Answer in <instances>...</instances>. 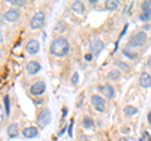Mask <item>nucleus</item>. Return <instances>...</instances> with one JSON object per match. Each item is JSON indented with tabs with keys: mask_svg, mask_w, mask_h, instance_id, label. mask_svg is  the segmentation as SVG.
I'll return each instance as SVG.
<instances>
[{
	"mask_svg": "<svg viewBox=\"0 0 151 141\" xmlns=\"http://www.w3.org/2000/svg\"><path fill=\"white\" fill-rule=\"evenodd\" d=\"M44 22H45V15H44V13H43V12H38V13H35L34 15L32 17L29 24H30L32 29L37 30V29H40V28L44 25Z\"/></svg>",
	"mask_w": 151,
	"mask_h": 141,
	"instance_id": "20e7f679",
	"label": "nucleus"
},
{
	"mask_svg": "<svg viewBox=\"0 0 151 141\" xmlns=\"http://www.w3.org/2000/svg\"><path fill=\"white\" fill-rule=\"evenodd\" d=\"M44 92H45V82L43 81H38L30 87V93L34 96H40Z\"/></svg>",
	"mask_w": 151,
	"mask_h": 141,
	"instance_id": "423d86ee",
	"label": "nucleus"
},
{
	"mask_svg": "<svg viewBox=\"0 0 151 141\" xmlns=\"http://www.w3.org/2000/svg\"><path fill=\"white\" fill-rule=\"evenodd\" d=\"M69 42L64 38V37H57L50 43L49 50L50 53L55 55V57H64L69 53Z\"/></svg>",
	"mask_w": 151,
	"mask_h": 141,
	"instance_id": "f257e3e1",
	"label": "nucleus"
},
{
	"mask_svg": "<svg viewBox=\"0 0 151 141\" xmlns=\"http://www.w3.org/2000/svg\"><path fill=\"white\" fill-rule=\"evenodd\" d=\"M115 65L116 67H119V68H121L122 70H126V72H129L130 70V65L127 63H125V62H122V60H116Z\"/></svg>",
	"mask_w": 151,
	"mask_h": 141,
	"instance_id": "4be33fe9",
	"label": "nucleus"
},
{
	"mask_svg": "<svg viewBox=\"0 0 151 141\" xmlns=\"http://www.w3.org/2000/svg\"><path fill=\"white\" fill-rule=\"evenodd\" d=\"M97 0H89V4H96Z\"/></svg>",
	"mask_w": 151,
	"mask_h": 141,
	"instance_id": "f704fd0d",
	"label": "nucleus"
},
{
	"mask_svg": "<svg viewBox=\"0 0 151 141\" xmlns=\"http://www.w3.org/2000/svg\"><path fill=\"white\" fill-rule=\"evenodd\" d=\"M84 59H86V60H92V54L91 53L86 54V55H84Z\"/></svg>",
	"mask_w": 151,
	"mask_h": 141,
	"instance_id": "7c9ffc66",
	"label": "nucleus"
},
{
	"mask_svg": "<svg viewBox=\"0 0 151 141\" xmlns=\"http://www.w3.org/2000/svg\"><path fill=\"white\" fill-rule=\"evenodd\" d=\"M139 18L141 22H149L151 18V8H147V9H145V10H142V13L140 14Z\"/></svg>",
	"mask_w": 151,
	"mask_h": 141,
	"instance_id": "f3484780",
	"label": "nucleus"
},
{
	"mask_svg": "<svg viewBox=\"0 0 151 141\" xmlns=\"http://www.w3.org/2000/svg\"><path fill=\"white\" fill-rule=\"evenodd\" d=\"M119 5H120V3L116 1V0H108V1H106V4H105L107 10H116V9L119 8Z\"/></svg>",
	"mask_w": 151,
	"mask_h": 141,
	"instance_id": "a211bd4d",
	"label": "nucleus"
},
{
	"mask_svg": "<svg viewBox=\"0 0 151 141\" xmlns=\"http://www.w3.org/2000/svg\"><path fill=\"white\" fill-rule=\"evenodd\" d=\"M103 42L101 40V39H93L92 42H91V44H89V52H91V54L92 53H94V54H98L103 49Z\"/></svg>",
	"mask_w": 151,
	"mask_h": 141,
	"instance_id": "6e6552de",
	"label": "nucleus"
},
{
	"mask_svg": "<svg viewBox=\"0 0 151 141\" xmlns=\"http://www.w3.org/2000/svg\"><path fill=\"white\" fill-rule=\"evenodd\" d=\"M139 141H142V139H140V140H139Z\"/></svg>",
	"mask_w": 151,
	"mask_h": 141,
	"instance_id": "e433bc0d",
	"label": "nucleus"
},
{
	"mask_svg": "<svg viewBox=\"0 0 151 141\" xmlns=\"http://www.w3.org/2000/svg\"><path fill=\"white\" fill-rule=\"evenodd\" d=\"M87 141H92V140H87Z\"/></svg>",
	"mask_w": 151,
	"mask_h": 141,
	"instance_id": "4c0bfd02",
	"label": "nucleus"
},
{
	"mask_svg": "<svg viewBox=\"0 0 151 141\" xmlns=\"http://www.w3.org/2000/svg\"><path fill=\"white\" fill-rule=\"evenodd\" d=\"M147 122H149V124L151 125V111H150L149 114H147Z\"/></svg>",
	"mask_w": 151,
	"mask_h": 141,
	"instance_id": "2f4dec72",
	"label": "nucleus"
},
{
	"mask_svg": "<svg viewBox=\"0 0 151 141\" xmlns=\"http://www.w3.org/2000/svg\"><path fill=\"white\" fill-rule=\"evenodd\" d=\"M23 136L25 139H33L38 136V129L34 127V126H29V127H25L23 130Z\"/></svg>",
	"mask_w": 151,
	"mask_h": 141,
	"instance_id": "ddd939ff",
	"label": "nucleus"
},
{
	"mask_svg": "<svg viewBox=\"0 0 151 141\" xmlns=\"http://www.w3.org/2000/svg\"><path fill=\"white\" fill-rule=\"evenodd\" d=\"M122 54H124L125 57L130 58V59H136V58H137V53H135V52H131L130 49H126V48L122 50Z\"/></svg>",
	"mask_w": 151,
	"mask_h": 141,
	"instance_id": "aec40b11",
	"label": "nucleus"
},
{
	"mask_svg": "<svg viewBox=\"0 0 151 141\" xmlns=\"http://www.w3.org/2000/svg\"><path fill=\"white\" fill-rule=\"evenodd\" d=\"M78 81H79V74H78V72H74L73 76H72V83L73 84H77Z\"/></svg>",
	"mask_w": 151,
	"mask_h": 141,
	"instance_id": "393cba45",
	"label": "nucleus"
},
{
	"mask_svg": "<svg viewBox=\"0 0 151 141\" xmlns=\"http://www.w3.org/2000/svg\"><path fill=\"white\" fill-rule=\"evenodd\" d=\"M39 48H40L39 42L35 40V39L29 40V42H28V44H27V47H25V49H27V52H28L29 54H35V53H38V52H39Z\"/></svg>",
	"mask_w": 151,
	"mask_h": 141,
	"instance_id": "1a4fd4ad",
	"label": "nucleus"
},
{
	"mask_svg": "<svg viewBox=\"0 0 151 141\" xmlns=\"http://www.w3.org/2000/svg\"><path fill=\"white\" fill-rule=\"evenodd\" d=\"M82 125H83V127H84V129H91V127H93V120L91 119V117L86 116V117L83 119Z\"/></svg>",
	"mask_w": 151,
	"mask_h": 141,
	"instance_id": "412c9836",
	"label": "nucleus"
},
{
	"mask_svg": "<svg viewBox=\"0 0 151 141\" xmlns=\"http://www.w3.org/2000/svg\"><path fill=\"white\" fill-rule=\"evenodd\" d=\"M0 43H3V33L0 30Z\"/></svg>",
	"mask_w": 151,
	"mask_h": 141,
	"instance_id": "72a5a7b5",
	"label": "nucleus"
},
{
	"mask_svg": "<svg viewBox=\"0 0 151 141\" xmlns=\"http://www.w3.org/2000/svg\"><path fill=\"white\" fill-rule=\"evenodd\" d=\"M119 141H135L134 139H130V137H126V136H124V137L119 139Z\"/></svg>",
	"mask_w": 151,
	"mask_h": 141,
	"instance_id": "c756f323",
	"label": "nucleus"
},
{
	"mask_svg": "<svg viewBox=\"0 0 151 141\" xmlns=\"http://www.w3.org/2000/svg\"><path fill=\"white\" fill-rule=\"evenodd\" d=\"M18 129H19L18 124H12V125H9V127H8V135H9V137H17V135H18Z\"/></svg>",
	"mask_w": 151,
	"mask_h": 141,
	"instance_id": "dca6fc26",
	"label": "nucleus"
},
{
	"mask_svg": "<svg viewBox=\"0 0 151 141\" xmlns=\"http://www.w3.org/2000/svg\"><path fill=\"white\" fill-rule=\"evenodd\" d=\"M147 67H149V68L151 69V57H150V58L147 59Z\"/></svg>",
	"mask_w": 151,
	"mask_h": 141,
	"instance_id": "473e14b6",
	"label": "nucleus"
},
{
	"mask_svg": "<svg viewBox=\"0 0 151 141\" xmlns=\"http://www.w3.org/2000/svg\"><path fill=\"white\" fill-rule=\"evenodd\" d=\"M147 8H151V1H144L141 4V9H142V10H145V9H147Z\"/></svg>",
	"mask_w": 151,
	"mask_h": 141,
	"instance_id": "bb28decb",
	"label": "nucleus"
},
{
	"mask_svg": "<svg viewBox=\"0 0 151 141\" xmlns=\"http://www.w3.org/2000/svg\"><path fill=\"white\" fill-rule=\"evenodd\" d=\"M40 68H42V65L38 62H35V60H30L27 64V72L29 74H37L40 70Z\"/></svg>",
	"mask_w": 151,
	"mask_h": 141,
	"instance_id": "9b49d317",
	"label": "nucleus"
},
{
	"mask_svg": "<svg viewBox=\"0 0 151 141\" xmlns=\"http://www.w3.org/2000/svg\"><path fill=\"white\" fill-rule=\"evenodd\" d=\"M68 135H69V137H72V136H73V121H70V124H69V127H68Z\"/></svg>",
	"mask_w": 151,
	"mask_h": 141,
	"instance_id": "cd10ccee",
	"label": "nucleus"
},
{
	"mask_svg": "<svg viewBox=\"0 0 151 141\" xmlns=\"http://www.w3.org/2000/svg\"><path fill=\"white\" fill-rule=\"evenodd\" d=\"M147 40V35H146L145 32H137L135 34H132V37L130 38L129 45L130 47H141L146 43Z\"/></svg>",
	"mask_w": 151,
	"mask_h": 141,
	"instance_id": "7ed1b4c3",
	"label": "nucleus"
},
{
	"mask_svg": "<svg viewBox=\"0 0 151 141\" xmlns=\"http://www.w3.org/2000/svg\"><path fill=\"white\" fill-rule=\"evenodd\" d=\"M50 121H52L50 111L48 109H44L43 111H40V114L37 117V126L39 129H45V126H48Z\"/></svg>",
	"mask_w": 151,
	"mask_h": 141,
	"instance_id": "f03ea898",
	"label": "nucleus"
},
{
	"mask_svg": "<svg viewBox=\"0 0 151 141\" xmlns=\"http://www.w3.org/2000/svg\"><path fill=\"white\" fill-rule=\"evenodd\" d=\"M0 57H1V50H0Z\"/></svg>",
	"mask_w": 151,
	"mask_h": 141,
	"instance_id": "c9c22d12",
	"label": "nucleus"
},
{
	"mask_svg": "<svg viewBox=\"0 0 151 141\" xmlns=\"http://www.w3.org/2000/svg\"><path fill=\"white\" fill-rule=\"evenodd\" d=\"M124 112H125V115L126 116H134V115H136L139 112V110L136 109V107H134V106H126L125 109H124Z\"/></svg>",
	"mask_w": 151,
	"mask_h": 141,
	"instance_id": "6ab92c4d",
	"label": "nucleus"
},
{
	"mask_svg": "<svg viewBox=\"0 0 151 141\" xmlns=\"http://www.w3.org/2000/svg\"><path fill=\"white\" fill-rule=\"evenodd\" d=\"M4 105H5V115L10 116V98L8 95L4 97Z\"/></svg>",
	"mask_w": 151,
	"mask_h": 141,
	"instance_id": "5701e85b",
	"label": "nucleus"
},
{
	"mask_svg": "<svg viewBox=\"0 0 151 141\" xmlns=\"http://www.w3.org/2000/svg\"><path fill=\"white\" fill-rule=\"evenodd\" d=\"M142 141H151V136H150V134L147 132V131H145V132L142 134Z\"/></svg>",
	"mask_w": 151,
	"mask_h": 141,
	"instance_id": "a878e982",
	"label": "nucleus"
},
{
	"mask_svg": "<svg viewBox=\"0 0 151 141\" xmlns=\"http://www.w3.org/2000/svg\"><path fill=\"white\" fill-rule=\"evenodd\" d=\"M3 120H4V111H3V107L0 106V124L3 122Z\"/></svg>",
	"mask_w": 151,
	"mask_h": 141,
	"instance_id": "c85d7f7f",
	"label": "nucleus"
},
{
	"mask_svg": "<svg viewBox=\"0 0 151 141\" xmlns=\"http://www.w3.org/2000/svg\"><path fill=\"white\" fill-rule=\"evenodd\" d=\"M139 82H140V86H141V87L149 88V87L151 86V76H150L149 73H146V72L141 73Z\"/></svg>",
	"mask_w": 151,
	"mask_h": 141,
	"instance_id": "f8f14e48",
	"label": "nucleus"
},
{
	"mask_svg": "<svg viewBox=\"0 0 151 141\" xmlns=\"http://www.w3.org/2000/svg\"><path fill=\"white\" fill-rule=\"evenodd\" d=\"M100 91L103 93V96H105L106 98H113V96H115V88H113L111 84H105V86H102L100 87Z\"/></svg>",
	"mask_w": 151,
	"mask_h": 141,
	"instance_id": "9d476101",
	"label": "nucleus"
},
{
	"mask_svg": "<svg viewBox=\"0 0 151 141\" xmlns=\"http://www.w3.org/2000/svg\"><path fill=\"white\" fill-rule=\"evenodd\" d=\"M8 3L12 4V5H14V6H23V5H25L24 0H8Z\"/></svg>",
	"mask_w": 151,
	"mask_h": 141,
	"instance_id": "b1692460",
	"label": "nucleus"
},
{
	"mask_svg": "<svg viewBox=\"0 0 151 141\" xmlns=\"http://www.w3.org/2000/svg\"><path fill=\"white\" fill-rule=\"evenodd\" d=\"M91 102H92L93 107L96 109V111H98V112H103V111H105V109H106L105 98H102L101 96H98V95H93L91 97Z\"/></svg>",
	"mask_w": 151,
	"mask_h": 141,
	"instance_id": "39448f33",
	"label": "nucleus"
},
{
	"mask_svg": "<svg viewBox=\"0 0 151 141\" xmlns=\"http://www.w3.org/2000/svg\"><path fill=\"white\" fill-rule=\"evenodd\" d=\"M72 10L74 13H77V14H83L84 12V5H83V3L82 1H74L72 4Z\"/></svg>",
	"mask_w": 151,
	"mask_h": 141,
	"instance_id": "2eb2a0df",
	"label": "nucleus"
},
{
	"mask_svg": "<svg viewBox=\"0 0 151 141\" xmlns=\"http://www.w3.org/2000/svg\"><path fill=\"white\" fill-rule=\"evenodd\" d=\"M121 78V70L120 69H112L107 73V79L108 81H117Z\"/></svg>",
	"mask_w": 151,
	"mask_h": 141,
	"instance_id": "4468645a",
	"label": "nucleus"
},
{
	"mask_svg": "<svg viewBox=\"0 0 151 141\" xmlns=\"http://www.w3.org/2000/svg\"><path fill=\"white\" fill-rule=\"evenodd\" d=\"M19 17H20V12H19L17 8H13V9H9V10L5 13L4 19L9 23H14L19 19Z\"/></svg>",
	"mask_w": 151,
	"mask_h": 141,
	"instance_id": "0eeeda50",
	"label": "nucleus"
}]
</instances>
